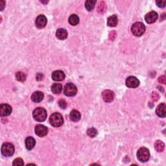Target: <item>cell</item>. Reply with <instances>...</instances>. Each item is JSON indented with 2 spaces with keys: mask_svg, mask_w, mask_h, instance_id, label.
<instances>
[{
  "mask_svg": "<svg viewBox=\"0 0 166 166\" xmlns=\"http://www.w3.org/2000/svg\"><path fill=\"white\" fill-rule=\"evenodd\" d=\"M43 77H44L43 74H40V73H39V74H38L36 75V80H37V81H39L42 80Z\"/></svg>",
  "mask_w": 166,
  "mask_h": 166,
  "instance_id": "obj_33",
  "label": "cell"
},
{
  "mask_svg": "<svg viewBox=\"0 0 166 166\" xmlns=\"http://www.w3.org/2000/svg\"><path fill=\"white\" fill-rule=\"evenodd\" d=\"M58 105H59V106L62 109L66 108L67 107V103L66 102L65 100L64 99H60V101H58Z\"/></svg>",
  "mask_w": 166,
  "mask_h": 166,
  "instance_id": "obj_28",
  "label": "cell"
},
{
  "mask_svg": "<svg viewBox=\"0 0 166 166\" xmlns=\"http://www.w3.org/2000/svg\"><path fill=\"white\" fill-rule=\"evenodd\" d=\"M158 82L162 84H165L166 83V78L165 75H162L158 78Z\"/></svg>",
  "mask_w": 166,
  "mask_h": 166,
  "instance_id": "obj_32",
  "label": "cell"
},
{
  "mask_svg": "<svg viewBox=\"0 0 166 166\" xmlns=\"http://www.w3.org/2000/svg\"><path fill=\"white\" fill-rule=\"evenodd\" d=\"M12 165L14 166L23 165H24V162H23V160H22V158H16V159H15V160H14L13 163H12Z\"/></svg>",
  "mask_w": 166,
  "mask_h": 166,
  "instance_id": "obj_27",
  "label": "cell"
},
{
  "mask_svg": "<svg viewBox=\"0 0 166 166\" xmlns=\"http://www.w3.org/2000/svg\"><path fill=\"white\" fill-rule=\"evenodd\" d=\"M102 98L104 101L106 103L112 102L114 99V93L112 91L109 90H106L102 93Z\"/></svg>",
  "mask_w": 166,
  "mask_h": 166,
  "instance_id": "obj_10",
  "label": "cell"
},
{
  "mask_svg": "<svg viewBox=\"0 0 166 166\" xmlns=\"http://www.w3.org/2000/svg\"><path fill=\"white\" fill-rule=\"evenodd\" d=\"M137 158L141 162H146L150 158V153L148 149L141 147L137 152Z\"/></svg>",
  "mask_w": 166,
  "mask_h": 166,
  "instance_id": "obj_4",
  "label": "cell"
},
{
  "mask_svg": "<svg viewBox=\"0 0 166 166\" xmlns=\"http://www.w3.org/2000/svg\"><path fill=\"white\" fill-rule=\"evenodd\" d=\"M88 136L91 138H94L98 134V130L95 128H90L87 130Z\"/></svg>",
  "mask_w": 166,
  "mask_h": 166,
  "instance_id": "obj_26",
  "label": "cell"
},
{
  "mask_svg": "<svg viewBox=\"0 0 166 166\" xmlns=\"http://www.w3.org/2000/svg\"><path fill=\"white\" fill-rule=\"evenodd\" d=\"M44 98V95L43 92L37 91L34 92L32 95H31V100H32L34 103H40L42 101Z\"/></svg>",
  "mask_w": 166,
  "mask_h": 166,
  "instance_id": "obj_15",
  "label": "cell"
},
{
  "mask_svg": "<svg viewBox=\"0 0 166 166\" xmlns=\"http://www.w3.org/2000/svg\"><path fill=\"white\" fill-rule=\"evenodd\" d=\"M36 25L39 29L44 28L47 24V18L44 15H39L35 21Z\"/></svg>",
  "mask_w": 166,
  "mask_h": 166,
  "instance_id": "obj_12",
  "label": "cell"
},
{
  "mask_svg": "<svg viewBox=\"0 0 166 166\" xmlns=\"http://www.w3.org/2000/svg\"><path fill=\"white\" fill-rule=\"evenodd\" d=\"M48 133L47 128L43 124H37L35 127V133L40 137H44Z\"/></svg>",
  "mask_w": 166,
  "mask_h": 166,
  "instance_id": "obj_9",
  "label": "cell"
},
{
  "mask_svg": "<svg viewBox=\"0 0 166 166\" xmlns=\"http://www.w3.org/2000/svg\"><path fill=\"white\" fill-rule=\"evenodd\" d=\"M12 112V107L8 104H1L0 106V115L1 116H9Z\"/></svg>",
  "mask_w": 166,
  "mask_h": 166,
  "instance_id": "obj_8",
  "label": "cell"
},
{
  "mask_svg": "<svg viewBox=\"0 0 166 166\" xmlns=\"http://www.w3.org/2000/svg\"><path fill=\"white\" fill-rule=\"evenodd\" d=\"M106 3L104 1H101L99 3V5L98 7V12L100 14H103L106 11Z\"/></svg>",
  "mask_w": 166,
  "mask_h": 166,
  "instance_id": "obj_24",
  "label": "cell"
},
{
  "mask_svg": "<svg viewBox=\"0 0 166 166\" xmlns=\"http://www.w3.org/2000/svg\"><path fill=\"white\" fill-rule=\"evenodd\" d=\"M46 110L41 107L36 108L33 112V118L39 122H43L47 118Z\"/></svg>",
  "mask_w": 166,
  "mask_h": 166,
  "instance_id": "obj_1",
  "label": "cell"
},
{
  "mask_svg": "<svg viewBox=\"0 0 166 166\" xmlns=\"http://www.w3.org/2000/svg\"><path fill=\"white\" fill-rule=\"evenodd\" d=\"M140 85V81L138 79L133 77V76H130L127 77L126 79V86L130 88H137Z\"/></svg>",
  "mask_w": 166,
  "mask_h": 166,
  "instance_id": "obj_7",
  "label": "cell"
},
{
  "mask_svg": "<svg viewBox=\"0 0 166 166\" xmlns=\"http://www.w3.org/2000/svg\"><path fill=\"white\" fill-rule=\"evenodd\" d=\"M158 19V14L154 11L148 12L145 16V20L147 23H153Z\"/></svg>",
  "mask_w": 166,
  "mask_h": 166,
  "instance_id": "obj_11",
  "label": "cell"
},
{
  "mask_svg": "<svg viewBox=\"0 0 166 166\" xmlns=\"http://www.w3.org/2000/svg\"><path fill=\"white\" fill-rule=\"evenodd\" d=\"M1 154L5 157H11L15 153V147L10 143H5L2 145Z\"/></svg>",
  "mask_w": 166,
  "mask_h": 166,
  "instance_id": "obj_5",
  "label": "cell"
},
{
  "mask_svg": "<svg viewBox=\"0 0 166 166\" xmlns=\"http://www.w3.org/2000/svg\"><path fill=\"white\" fill-rule=\"evenodd\" d=\"M56 36L58 39L63 40L67 39L68 37V32L67 31L62 29V28H60L57 29V32H56Z\"/></svg>",
  "mask_w": 166,
  "mask_h": 166,
  "instance_id": "obj_16",
  "label": "cell"
},
{
  "mask_svg": "<svg viewBox=\"0 0 166 166\" xmlns=\"http://www.w3.org/2000/svg\"><path fill=\"white\" fill-rule=\"evenodd\" d=\"M156 114L160 117H165L166 116V107L164 103H161L156 109Z\"/></svg>",
  "mask_w": 166,
  "mask_h": 166,
  "instance_id": "obj_14",
  "label": "cell"
},
{
  "mask_svg": "<svg viewBox=\"0 0 166 166\" xmlns=\"http://www.w3.org/2000/svg\"><path fill=\"white\" fill-rule=\"evenodd\" d=\"M50 122L52 126L54 127H60L64 123V119L62 116L59 113H53L52 114L50 118Z\"/></svg>",
  "mask_w": 166,
  "mask_h": 166,
  "instance_id": "obj_2",
  "label": "cell"
},
{
  "mask_svg": "<svg viewBox=\"0 0 166 166\" xmlns=\"http://www.w3.org/2000/svg\"><path fill=\"white\" fill-rule=\"evenodd\" d=\"M0 6H1V10L2 11V10H3V9H4L5 7V2L4 1H1V3H0Z\"/></svg>",
  "mask_w": 166,
  "mask_h": 166,
  "instance_id": "obj_34",
  "label": "cell"
},
{
  "mask_svg": "<svg viewBox=\"0 0 166 166\" xmlns=\"http://www.w3.org/2000/svg\"><path fill=\"white\" fill-rule=\"evenodd\" d=\"M156 3L158 5V7L160 8H164L165 7V4H166V1H164V0H160V1H156Z\"/></svg>",
  "mask_w": 166,
  "mask_h": 166,
  "instance_id": "obj_29",
  "label": "cell"
},
{
  "mask_svg": "<svg viewBox=\"0 0 166 166\" xmlns=\"http://www.w3.org/2000/svg\"><path fill=\"white\" fill-rule=\"evenodd\" d=\"M16 78L17 80L20 82H23L25 81L26 79V76L23 74V72H17L16 74Z\"/></svg>",
  "mask_w": 166,
  "mask_h": 166,
  "instance_id": "obj_25",
  "label": "cell"
},
{
  "mask_svg": "<svg viewBox=\"0 0 166 166\" xmlns=\"http://www.w3.org/2000/svg\"><path fill=\"white\" fill-rule=\"evenodd\" d=\"M64 94L68 97H73L76 95L77 92V88L73 83H68L64 87Z\"/></svg>",
  "mask_w": 166,
  "mask_h": 166,
  "instance_id": "obj_6",
  "label": "cell"
},
{
  "mask_svg": "<svg viewBox=\"0 0 166 166\" xmlns=\"http://www.w3.org/2000/svg\"><path fill=\"white\" fill-rule=\"evenodd\" d=\"M65 74L64 73L60 71V70H57V71H55L53 73H52V75L51 77L52 79L55 81H63L64 79H65Z\"/></svg>",
  "mask_w": 166,
  "mask_h": 166,
  "instance_id": "obj_13",
  "label": "cell"
},
{
  "mask_svg": "<svg viewBox=\"0 0 166 166\" xmlns=\"http://www.w3.org/2000/svg\"><path fill=\"white\" fill-rule=\"evenodd\" d=\"M131 31L135 36H141L145 31V26L143 23L136 22L131 27Z\"/></svg>",
  "mask_w": 166,
  "mask_h": 166,
  "instance_id": "obj_3",
  "label": "cell"
},
{
  "mask_svg": "<svg viewBox=\"0 0 166 166\" xmlns=\"http://www.w3.org/2000/svg\"><path fill=\"white\" fill-rule=\"evenodd\" d=\"M81 114L77 110H73L70 114V118L72 122H77L81 119Z\"/></svg>",
  "mask_w": 166,
  "mask_h": 166,
  "instance_id": "obj_17",
  "label": "cell"
},
{
  "mask_svg": "<svg viewBox=\"0 0 166 166\" xmlns=\"http://www.w3.org/2000/svg\"><path fill=\"white\" fill-rule=\"evenodd\" d=\"M151 98H152V99H153V101H157L158 100L159 98H160V95H159L158 92H153V93H152V95H151Z\"/></svg>",
  "mask_w": 166,
  "mask_h": 166,
  "instance_id": "obj_30",
  "label": "cell"
},
{
  "mask_svg": "<svg viewBox=\"0 0 166 166\" xmlns=\"http://www.w3.org/2000/svg\"><path fill=\"white\" fill-rule=\"evenodd\" d=\"M68 22L71 25H77L79 22V18L77 15H72L70 16V18H69Z\"/></svg>",
  "mask_w": 166,
  "mask_h": 166,
  "instance_id": "obj_22",
  "label": "cell"
},
{
  "mask_svg": "<svg viewBox=\"0 0 166 166\" xmlns=\"http://www.w3.org/2000/svg\"><path fill=\"white\" fill-rule=\"evenodd\" d=\"M96 3V1H93V0H88L85 3V7L87 9L88 11H91L93 9Z\"/></svg>",
  "mask_w": 166,
  "mask_h": 166,
  "instance_id": "obj_23",
  "label": "cell"
},
{
  "mask_svg": "<svg viewBox=\"0 0 166 166\" xmlns=\"http://www.w3.org/2000/svg\"><path fill=\"white\" fill-rule=\"evenodd\" d=\"M36 141L33 137H27L25 140V147L27 150H31L35 145Z\"/></svg>",
  "mask_w": 166,
  "mask_h": 166,
  "instance_id": "obj_18",
  "label": "cell"
},
{
  "mask_svg": "<svg viewBox=\"0 0 166 166\" xmlns=\"http://www.w3.org/2000/svg\"><path fill=\"white\" fill-rule=\"evenodd\" d=\"M117 23H118V19H117V17L116 15H112L111 16H110L107 20V24L110 27H116Z\"/></svg>",
  "mask_w": 166,
  "mask_h": 166,
  "instance_id": "obj_19",
  "label": "cell"
},
{
  "mask_svg": "<svg viewBox=\"0 0 166 166\" xmlns=\"http://www.w3.org/2000/svg\"><path fill=\"white\" fill-rule=\"evenodd\" d=\"M62 90V86L60 84L55 83L51 86V91L55 94H59Z\"/></svg>",
  "mask_w": 166,
  "mask_h": 166,
  "instance_id": "obj_20",
  "label": "cell"
},
{
  "mask_svg": "<svg viewBox=\"0 0 166 166\" xmlns=\"http://www.w3.org/2000/svg\"><path fill=\"white\" fill-rule=\"evenodd\" d=\"M116 33L115 31H112V32L110 33L109 34V39L110 40L113 41L114 39H116Z\"/></svg>",
  "mask_w": 166,
  "mask_h": 166,
  "instance_id": "obj_31",
  "label": "cell"
},
{
  "mask_svg": "<svg viewBox=\"0 0 166 166\" xmlns=\"http://www.w3.org/2000/svg\"><path fill=\"white\" fill-rule=\"evenodd\" d=\"M165 147V144L160 140H158L155 142L154 143V148L158 152H162L164 149Z\"/></svg>",
  "mask_w": 166,
  "mask_h": 166,
  "instance_id": "obj_21",
  "label": "cell"
}]
</instances>
